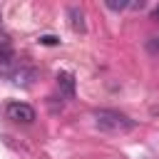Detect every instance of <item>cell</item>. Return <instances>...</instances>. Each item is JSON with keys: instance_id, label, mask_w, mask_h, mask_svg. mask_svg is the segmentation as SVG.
Returning a JSON list of instances; mask_svg holds the SVG:
<instances>
[{"instance_id": "obj_7", "label": "cell", "mask_w": 159, "mask_h": 159, "mask_svg": "<svg viewBox=\"0 0 159 159\" xmlns=\"http://www.w3.org/2000/svg\"><path fill=\"white\" fill-rule=\"evenodd\" d=\"M107 7L109 10H124V7H129V2L127 0H107Z\"/></svg>"}, {"instance_id": "obj_9", "label": "cell", "mask_w": 159, "mask_h": 159, "mask_svg": "<svg viewBox=\"0 0 159 159\" xmlns=\"http://www.w3.org/2000/svg\"><path fill=\"white\" fill-rule=\"evenodd\" d=\"M5 52H10V42H7V40H0V57H2Z\"/></svg>"}, {"instance_id": "obj_4", "label": "cell", "mask_w": 159, "mask_h": 159, "mask_svg": "<svg viewBox=\"0 0 159 159\" xmlns=\"http://www.w3.org/2000/svg\"><path fill=\"white\" fill-rule=\"evenodd\" d=\"M17 70H20V62H17L15 52H12V50L5 52V55L0 57V77H12Z\"/></svg>"}, {"instance_id": "obj_11", "label": "cell", "mask_w": 159, "mask_h": 159, "mask_svg": "<svg viewBox=\"0 0 159 159\" xmlns=\"http://www.w3.org/2000/svg\"><path fill=\"white\" fill-rule=\"evenodd\" d=\"M152 17H154V20H159V7H154V12H152Z\"/></svg>"}, {"instance_id": "obj_8", "label": "cell", "mask_w": 159, "mask_h": 159, "mask_svg": "<svg viewBox=\"0 0 159 159\" xmlns=\"http://www.w3.org/2000/svg\"><path fill=\"white\" fill-rule=\"evenodd\" d=\"M40 42H42V45H60V40H57L55 35H42Z\"/></svg>"}, {"instance_id": "obj_5", "label": "cell", "mask_w": 159, "mask_h": 159, "mask_svg": "<svg viewBox=\"0 0 159 159\" xmlns=\"http://www.w3.org/2000/svg\"><path fill=\"white\" fill-rule=\"evenodd\" d=\"M57 87H60V94L75 97V75L72 72H57Z\"/></svg>"}, {"instance_id": "obj_3", "label": "cell", "mask_w": 159, "mask_h": 159, "mask_svg": "<svg viewBox=\"0 0 159 159\" xmlns=\"http://www.w3.org/2000/svg\"><path fill=\"white\" fill-rule=\"evenodd\" d=\"M37 77H40V72H37L35 67H30V65H20V70L12 75V82H15L17 87H32Z\"/></svg>"}, {"instance_id": "obj_6", "label": "cell", "mask_w": 159, "mask_h": 159, "mask_svg": "<svg viewBox=\"0 0 159 159\" xmlns=\"http://www.w3.org/2000/svg\"><path fill=\"white\" fill-rule=\"evenodd\" d=\"M67 15H70V25H72V30H75V32H84V12H82L77 5H72V7L67 10Z\"/></svg>"}, {"instance_id": "obj_1", "label": "cell", "mask_w": 159, "mask_h": 159, "mask_svg": "<svg viewBox=\"0 0 159 159\" xmlns=\"http://www.w3.org/2000/svg\"><path fill=\"white\" fill-rule=\"evenodd\" d=\"M94 124L102 132H109V134H124V132H132L137 127L134 119L127 117L119 109H97L94 112Z\"/></svg>"}, {"instance_id": "obj_10", "label": "cell", "mask_w": 159, "mask_h": 159, "mask_svg": "<svg viewBox=\"0 0 159 159\" xmlns=\"http://www.w3.org/2000/svg\"><path fill=\"white\" fill-rule=\"evenodd\" d=\"M152 50H159V37H154V42H152Z\"/></svg>"}, {"instance_id": "obj_2", "label": "cell", "mask_w": 159, "mask_h": 159, "mask_svg": "<svg viewBox=\"0 0 159 159\" xmlns=\"http://www.w3.org/2000/svg\"><path fill=\"white\" fill-rule=\"evenodd\" d=\"M5 114H7V119L20 122V124L35 122V109H32L27 102H10V104L5 107Z\"/></svg>"}]
</instances>
